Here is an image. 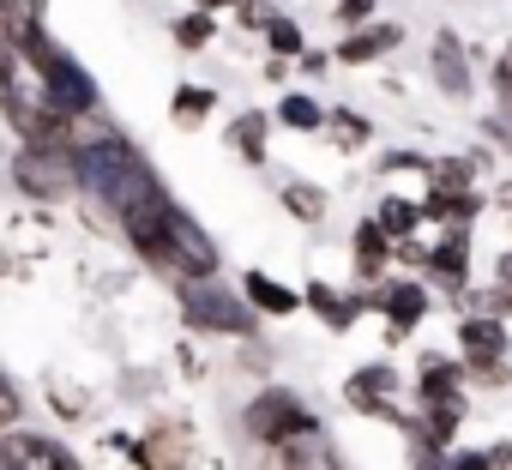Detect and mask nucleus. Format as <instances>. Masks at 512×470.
<instances>
[{"label":"nucleus","instance_id":"f257e3e1","mask_svg":"<svg viewBox=\"0 0 512 470\" xmlns=\"http://www.w3.org/2000/svg\"><path fill=\"white\" fill-rule=\"evenodd\" d=\"M19 61L31 67V79H37V97L49 103V109H61V115H73V121H91L97 109H103V91H97V79L49 37V31H37L25 49H19Z\"/></svg>","mask_w":512,"mask_h":470},{"label":"nucleus","instance_id":"f03ea898","mask_svg":"<svg viewBox=\"0 0 512 470\" xmlns=\"http://www.w3.org/2000/svg\"><path fill=\"white\" fill-rule=\"evenodd\" d=\"M241 428H247V440L260 446V452H266V446H284V440L326 434V428H320V416L308 410V398H302V392H290V386H266L260 398H247Z\"/></svg>","mask_w":512,"mask_h":470},{"label":"nucleus","instance_id":"7ed1b4c3","mask_svg":"<svg viewBox=\"0 0 512 470\" xmlns=\"http://www.w3.org/2000/svg\"><path fill=\"white\" fill-rule=\"evenodd\" d=\"M163 272L181 278V284H211L223 272V254L211 242V229L187 211V205H169V242H163Z\"/></svg>","mask_w":512,"mask_h":470},{"label":"nucleus","instance_id":"20e7f679","mask_svg":"<svg viewBox=\"0 0 512 470\" xmlns=\"http://www.w3.org/2000/svg\"><path fill=\"white\" fill-rule=\"evenodd\" d=\"M7 175H13V187L31 193V199H67V193L79 187L67 145H19V151L7 157Z\"/></svg>","mask_w":512,"mask_h":470},{"label":"nucleus","instance_id":"39448f33","mask_svg":"<svg viewBox=\"0 0 512 470\" xmlns=\"http://www.w3.org/2000/svg\"><path fill=\"white\" fill-rule=\"evenodd\" d=\"M181 314H187V326L217 332V338H247V332H253L247 296L223 290L217 278H211V284H181Z\"/></svg>","mask_w":512,"mask_h":470},{"label":"nucleus","instance_id":"423d86ee","mask_svg":"<svg viewBox=\"0 0 512 470\" xmlns=\"http://www.w3.org/2000/svg\"><path fill=\"white\" fill-rule=\"evenodd\" d=\"M0 470H85L79 452L55 434H37V428H7L0 434Z\"/></svg>","mask_w":512,"mask_h":470},{"label":"nucleus","instance_id":"0eeeda50","mask_svg":"<svg viewBox=\"0 0 512 470\" xmlns=\"http://www.w3.org/2000/svg\"><path fill=\"white\" fill-rule=\"evenodd\" d=\"M392 398H398V368H392V362L356 368V374L344 380V404H350V410H362V416H380V422H398V428H410V416H404Z\"/></svg>","mask_w":512,"mask_h":470},{"label":"nucleus","instance_id":"6e6552de","mask_svg":"<svg viewBox=\"0 0 512 470\" xmlns=\"http://www.w3.org/2000/svg\"><path fill=\"white\" fill-rule=\"evenodd\" d=\"M356 308L386 314V332H392V338H410V332L422 326V314H428V290H422V284H380V290L356 296Z\"/></svg>","mask_w":512,"mask_h":470},{"label":"nucleus","instance_id":"1a4fd4ad","mask_svg":"<svg viewBox=\"0 0 512 470\" xmlns=\"http://www.w3.org/2000/svg\"><path fill=\"white\" fill-rule=\"evenodd\" d=\"M464 392H470L464 362H428L416 374V410H470Z\"/></svg>","mask_w":512,"mask_h":470},{"label":"nucleus","instance_id":"9d476101","mask_svg":"<svg viewBox=\"0 0 512 470\" xmlns=\"http://www.w3.org/2000/svg\"><path fill=\"white\" fill-rule=\"evenodd\" d=\"M428 73H434V85H440V97H452V103H464L470 97V61H464V43H458V31H440L434 37V49H428Z\"/></svg>","mask_w":512,"mask_h":470},{"label":"nucleus","instance_id":"9b49d317","mask_svg":"<svg viewBox=\"0 0 512 470\" xmlns=\"http://www.w3.org/2000/svg\"><path fill=\"white\" fill-rule=\"evenodd\" d=\"M260 470H344V458L332 452L326 434H308V440L266 446V452H260Z\"/></svg>","mask_w":512,"mask_h":470},{"label":"nucleus","instance_id":"f8f14e48","mask_svg":"<svg viewBox=\"0 0 512 470\" xmlns=\"http://www.w3.org/2000/svg\"><path fill=\"white\" fill-rule=\"evenodd\" d=\"M458 350H464V362H506L512 338H506V326H500V320L458 314Z\"/></svg>","mask_w":512,"mask_h":470},{"label":"nucleus","instance_id":"ddd939ff","mask_svg":"<svg viewBox=\"0 0 512 470\" xmlns=\"http://www.w3.org/2000/svg\"><path fill=\"white\" fill-rule=\"evenodd\" d=\"M422 272L440 278V284H452V290H464V284H470V235L446 229L440 242L428 248V266H422Z\"/></svg>","mask_w":512,"mask_h":470},{"label":"nucleus","instance_id":"4468645a","mask_svg":"<svg viewBox=\"0 0 512 470\" xmlns=\"http://www.w3.org/2000/svg\"><path fill=\"white\" fill-rule=\"evenodd\" d=\"M241 296H247V308H253V314H272V320H284V314H296V308H302V290L278 284L272 272H247V278H241Z\"/></svg>","mask_w":512,"mask_h":470},{"label":"nucleus","instance_id":"2eb2a0df","mask_svg":"<svg viewBox=\"0 0 512 470\" xmlns=\"http://www.w3.org/2000/svg\"><path fill=\"white\" fill-rule=\"evenodd\" d=\"M350 260H356L362 278H380V272H386V260H392V235H386L374 217L356 223V235H350Z\"/></svg>","mask_w":512,"mask_h":470},{"label":"nucleus","instance_id":"dca6fc26","mask_svg":"<svg viewBox=\"0 0 512 470\" xmlns=\"http://www.w3.org/2000/svg\"><path fill=\"white\" fill-rule=\"evenodd\" d=\"M398 43H404V31H398V25H368V31H350V43L338 49V61H344V67H368V61L392 55Z\"/></svg>","mask_w":512,"mask_h":470},{"label":"nucleus","instance_id":"f3484780","mask_svg":"<svg viewBox=\"0 0 512 470\" xmlns=\"http://www.w3.org/2000/svg\"><path fill=\"white\" fill-rule=\"evenodd\" d=\"M302 308H314L332 332H350V326H356V314H362V308H356V296H344V290H332V284H320V278L302 290Z\"/></svg>","mask_w":512,"mask_h":470},{"label":"nucleus","instance_id":"a211bd4d","mask_svg":"<svg viewBox=\"0 0 512 470\" xmlns=\"http://www.w3.org/2000/svg\"><path fill=\"white\" fill-rule=\"evenodd\" d=\"M266 133H272V115H266V109H247V115L229 121V145L241 151V163L260 169V163L272 157V151H266Z\"/></svg>","mask_w":512,"mask_h":470},{"label":"nucleus","instance_id":"6ab92c4d","mask_svg":"<svg viewBox=\"0 0 512 470\" xmlns=\"http://www.w3.org/2000/svg\"><path fill=\"white\" fill-rule=\"evenodd\" d=\"M43 31V0H0V43L25 49Z\"/></svg>","mask_w":512,"mask_h":470},{"label":"nucleus","instance_id":"aec40b11","mask_svg":"<svg viewBox=\"0 0 512 470\" xmlns=\"http://www.w3.org/2000/svg\"><path fill=\"white\" fill-rule=\"evenodd\" d=\"M476 211H482V199H476V193H428V199H422V217H440V223H446V229H458V235H470Z\"/></svg>","mask_w":512,"mask_h":470},{"label":"nucleus","instance_id":"412c9836","mask_svg":"<svg viewBox=\"0 0 512 470\" xmlns=\"http://www.w3.org/2000/svg\"><path fill=\"white\" fill-rule=\"evenodd\" d=\"M374 223L392 235V248H398V242H410V235H416L422 205H416V199H404V193H386V199H380V211H374Z\"/></svg>","mask_w":512,"mask_h":470},{"label":"nucleus","instance_id":"4be33fe9","mask_svg":"<svg viewBox=\"0 0 512 470\" xmlns=\"http://www.w3.org/2000/svg\"><path fill=\"white\" fill-rule=\"evenodd\" d=\"M272 115H278V121H284L290 133H326V115H332V109H320V103H314L308 91H290V97H284V103H278Z\"/></svg>","mask_w":512,"mask_h":470},{"label":"nucleus","instance_id":"5701e85b","mask_svg":"<svg viewBox=\"0 0 512 470\" xmlns=\"http://www.w3.org/2000/svg\"><path fill=\"white\" fill-rule=\"evenodd\" d=\"M284 205L296 223H326V187L314 181H284Z\"/></svg>","mask_w":512,"mask_h":470},{"label":"nucleus","instance_id":"b1692460","mask_svg":"<svg viewBox=\"0 0 512 470\" xmlns=\"http://www.w3.org/2000/svg\"><path fill=\"white\" fill-rule=\"evenodd\" d=\"M476 169H482V157H440L428 175H434V193H470Z\"/></svg>","mask_w":512,"mask_h":470},{"label":"nucleus","instance_id":"393cba45","mask_svg":"<svg viewBox=\"0 0 512 470\" xmlns=\"http://www.w3.org/2000/svg\"><path fill=\"white\" fill-rule=\"evenodd\" d=\"M266 43H272V61H284V55H296V61H302V49H308L302 25H296L290 13H272V25H266Z\"/></svg>","mask_w":512,"mask_h":470},{"label":"nucleus","instance_id":"a878e982","mask_svg":"<svg viewBox=\"0 0 512 470\" xmlns=\"http://www.w3.org/2000/svg\"><path fill=\"white\" fill-rule=\"evenodd\" d=\"M169 109H175V127H199L205 109H217V91H205V85H181Z\"/></svg>","mask_w":512,"mask_h":470},{"label":"nucleus","instance_id":"bb28decb","mask_svg":"<svg viewBox=\"0 0 512 470\" xmlns=\"http://www.w3.org/2000/svg\"><path fill=\"white\" fill-rule=\"evenodd\" d=\"M211 31H217V19H211V13H187V19H175V43H181V49H205V43H211Z\"/></svg>","mask_w":512,"mask_h":470},{"label":"nucleus","instance_id":"cd10ccee","mask_svg":"<svg viewBox=\"0 0 512 470\" xmlns=\"http://www.w3.org/2000/svg\"><path fill=\"white\" fill-rule=\"evenodd\" d=\"M326 127L338 133V145H344V151L368 145V121H362V115H350V109H332V115H326Z\"/></svg>","mask_w":512,"mask_h":470},{"label":"nucleus","instance_id":"c85d7f7f","mask_svg":"<svg viewBox=\"0 0 512 470\" xmlns=\"http://www.w3.org/2000/svg\"><path fill=\"white\" fill-rule=\"evenodd\" d=\"M19 416H25V392L13 386V374H7V368H0V434L19 428Z\"/></svg>","mask_w":512,"mask_h":470},{"label":"nucleus","instance_id":"c756f323","mask_svg":"<svg viewBox=\"0 0 512 470\" xmlns=\"http://www.w3.org/2000/svg\"><path fill=\"white\" fill-rule=\"evenodd\" d=\"M49 392H55V398H49V404H55V410H61V416H67V422H73V416H85V410H91V398H85V392H73V386H61V380H55V386H49Z\"/></svg>","mask_w":512,"mask_h":470},{"label":"nucleus","instance_id":"7c9ffc66","mask_svg":"<svg viewBox=\"0 0 512 470\" xmlns=\"http://www.w3.org/2000/svg\"><path fill=\"white\" fill-rule=\"evenodd\" d=\"M470 386H506V362H464Z\"/></svg>","mask_w":512,"mask_h":470},{"label":"nucleus","instance_id":"2f4dec72","mask_svg":"<svg viewBox=\"0 0 512 470\" xmlns=\"http://www.w3.org/2000/svg\"><path fill=\"white\" fill-rule=\"evenodd\" d=\"M404 470H446V452H434V446L410 440V458H404Z\"/></svg>","mask_w":512,"mask_h":470},{"label":"nucleus","instance_id":"473e14b6","mask_svg":"<svg viewBox=\"0 0 512 470\" xmlns=\"http://www.w3.org/2000/svg\"><path fill=\"white\" fill-rule=\"evenodd\" d=\"M446 470H494V464H488V452L464 446V452H446Z\"/></svg>","mask_w":512,"mask_h":470},{"label":"nucleus","instance_id":"72a5a7b5","mask_svg":"<svg viewBox=\"0 0 512 470\" xmlns=\"http://www.w3.org/2000/svg\"><path fill=\"white\" fill-rule=\"evenodd\" d=\"M272 13H278V7H266V0H247V7H241V25H247V31H266Z\"/></svg>","mask_w":512,"mask_h":470},{"label":"nucleus","instance_id":"f704fd0d","mask_svg":"<svg viewBox=\"0 0 512 470\" xmlns=\"http://www.w3.org/2000/svg\"><path fill=\"white\" fill-rule=\"evenodd\" d=\"M193 7H199V13H211V19H217V13H241V7H247V0H193Z\"/></svg>","mask_w":512,"mask_h":470},{"label":"nucleus","instance_id":"c9c22d12","mask_svg":"<svg viewBox=\"0 0 512 470\" xmlns=\"http://www.w3.org/2000/svg\"><path fill=\"white\" fill-rule=\"evenodd\" d=\"M488 464L506 470V464H512V440H494V446H488Z\"/></svg>","mask_w":512,"mask_h":470},{"label":"nucleus","instance_id":"e433bc0d","mask_svg":"<svg viewBox=\"0 0 512 470\" xmlns=\"http://www.w3.org/2000/svg\"><path fill=\"white\" fill-rule=\"evenodd\" d=\"M494 85H512V43H506L500 61H494Z\"/></svg>","mask_w":512,"mask_h":470},{"label":"nucleus","instance_id":"4c0bfd02","mask_svg":"<svg viewBox=\"0 0 512 470\" xmlns=\"http://www.w3.org/2000/svg\"><path fill=\"white\" fill-rule=\"evenodd\" d=\"M326 61H332V55H320V49H302V73H326Z\"/></svg>","mask_w":512,"mask_h":470},{"label":"nucleus","instance_id":"58836bf2","mask_svg":"<svg viewBox=\"0 0 512 470\" xmlns=\"http://www.w3.org/2000/svg\"><path fill=\"white\" fill-rule=\"evenodd\" d=\"M494 278H500V290L512 296V254H500V266H494Z\"/></svg>","mask_w":512,"mask_h":470},{"label":"nucleus","instance_id":"ea45409f","mask_svg":"<svg viewBox=\"0 0 512 470\" xmlns=\"http://www.w3.org/2000/svg\"><path fill=\"white\" fill-rule=\"evenodd\" d=\"M494 205H500V211H506V217H512V181H506V187H500V193H494Z\"/></svg>","mask_w":512,"mask_h":470},{"label":"nucleus","instance_id":"a19ab883","mask_svg":"<svg viewBox=\"0 0 512 470\" xmlns=\"http://www.w3.org/2000/svg\"><path fill=\"white\" fill-rule=\"evenodd\" d=\"M500 115L512 121V85H500Z\"/></svg>","mask_w":512,"mask_h":470}]
</instances>
